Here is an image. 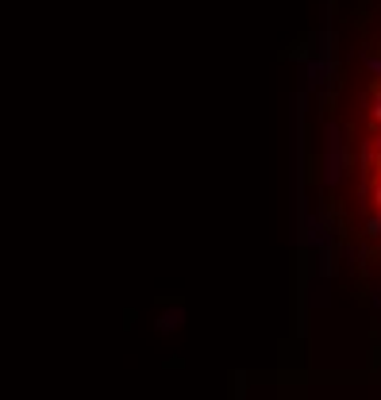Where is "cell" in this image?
Wrapping results in <instances>:
<instances>
[{
    "mask_svg": "<svg viewBox=\"0 0 381 400\" xmlns=\"http://www.w3.org/2000/svg\"><path fill=\"white\" fill-rule=\"evenodd\" d=\"M308 177L335 258L381 297V31L331 77Z\"/></svg>",
    "mask_w": 381,
    "mask_h": 400,
    "instance_id": "6da1fadb",
    "label": "cell"
}]
</instances>
